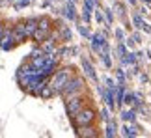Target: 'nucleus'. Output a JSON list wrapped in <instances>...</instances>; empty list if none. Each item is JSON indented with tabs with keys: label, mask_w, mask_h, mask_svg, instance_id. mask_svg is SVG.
Wrapping results in <instances>:
<instances>
[{
	"label": "nucleus",
	"mask_w": 151,
	"mask_h": 138,
	"mask_svg": "<svg viewBox=\"0 0 151 138\" xmlns=\"http://www.w3.org/2000/svg\"><path fill=\"white\" fill-rule=\"evenodd\" d=\"M24 6H28V0H22V2L17 4V8H24Z\"/></svg>",
	"instance_id": "obj_32"
},
{
	"label": "nucleus",
	"mask_w": 151,
	"mask_h": 138,
	"mask_svg": "<svg viewBox=\"0 0 151 138\" xmlns=\"http://www.w3.org/2000/svg\"><path fill=\"white\" fill-rule=\"evenodd\" d=\"M4 30H6V26H4V22H0V39H2V36H4Z\"/></svg>",
	"instance_id": "obj_31"
},
{
	"label": "nucleus",
	"mask_w": 151,
	"mask_h": 138,
	"mask_svg": "<svg viewBox=\"0 0 151 138\" xmlns=\"http://www.w3.org/2000/svg\"><path fill=\"white\" fill-rule=\"evenodd\" d=\"M78 32H80V34H82V36H84V37H88V39H90V36H91V34L88 32V28H86V26H78Z\"/></svg>",
	"instance_id": "obj_26"
},
{
	"label": "nucleus",
	"mask_w": 151,
	"mask_h": 138,
	"mask_svg": "<svg viewBox=\"0 0 151 138\" xmlns=\"http://www.w3.org/2000/svg\"><path fill=\"white\" fill-rule=\"evenodd\" d=\"M80 64H82V69L86 71V75H88L90 78H93L95 82H99V78H97V75H95V69H93V65L90 64V60H88V58H84V56H82V60H80Z\"/></svg>",
	"instance_id": "obj_7"
},
{
	"label": "nucleus",
	"mask_w": 151,
	"mask_h": 138,
	"mask_svg": "<svg viewBox=\"0 0 151 138\" xmlns=\"http://www.w3.org/2000/svg\"><path fill=\"white\" fill-rule=\"evenodd\" d=\"M116 77H118V80H119L121 84H125V80H127V77H125L123 69H118V71H116Z\"/></svg>",
	"instance_id": "obj_20"
},
{
	"label": "nucleus",
	"mask_w": 151,
	"mask_h": 138,
	"mask_svg": "<svg viewBox=\"0 0 151 138\" xmlns=\"http://www.w3.org/2000/svg\"><path fill=\"white\" fill-rule=\"evenodd\" d=\"M50 32L52 30H41V28H36V32L32 34V37L36 39L37 43H43V41H47V39L50 37Z\"/></svg>",
	"instance_id": "obj_10"
},
{
	"label": "nucleus",
	"mask_w": 151,
	"mask_h": 138,
	"mask_svg": "<svg viewBox=\"0 0 151 138\" xmlns=\"http://www.w3.org/2000/svg\"><path fill=\"white\" fill-rule=\"evenodd\" d=\"M104 82H106L108 88H116V84H114V80H112V78H104Z\"/></svg>",
	"instance_id": "obj_30"
},
{
	"label": "nucleus",
	"mask_w": 151,
	"mask_h": 138,
	"mask_svg": "<svg viewBox=\"0 0 151 138\" xmlns=\"http://www.w3.org/2000/svg\"><path fill=\"white\" fill-rule=\"evenodd\" d=\"M121 119H123V121H134V119H136L134 110H132V108H129V110H123V112H121Z\"/></svg>",
	"instance_id": "obj_14"
},
{
	"label": "nucleus",
	"mask_w": 151,
	"mask_h": 138,
	"mask_svg": "<svg viewBox=\"0 0 151 138\" xmlns=\"http://www.w3.org/2000/svg\"><path fill=\"white\" fill-rule=\"evenodd\" d=\"M125 45H127L129 49H134V39H132V37H127V39H125Z\"/></svg>",
	"instance_id": "obj_27"
},
{
	"label": "nucleus",
	"mask_w": 151,
	"mask_h": 138,
	"mask_svg": "<svg viewBox=\"0 0 151 138\" xmlns=\"http://www.w3.org/2000/svg\"><path fill=\"white\" fill-rule=\"evenodd\" d=\"M93 11H95V21L99 22V24H103V11H101L99 8H95Z\"/></svg>",
	"instance_id": "obj_22"
},
{
	"label": "nucleus",
	"mask_w": 151,
	"mask_h": 138,
	"mask_svg": "<svg viewBox=\"0 0 151 138\" xmlns=\"http://www.w3.org/2000/svg\"><path fill=\"white\" fill-rule=\"evenodd\" d=\"M95 118L97 116H95L93 108H91V106H84V108H80V110L71 118V121H73V127H82V125H93Z\"/></svg>",
	"instance_id": "obj_3"
},
{
	"label": "nucleus",
	"mask_w": 151,
	"mask_h": 138,
	"mask_svg": "<svg viewBox=\"0 0 151 138\" xmlns=\"http://www.w3.org/2000/svg\"><path fill=\"white\" fill-rule=\"evenodd\" d=\"M134 99H136V95H134V93H129V91H125V95H123V105L131 106L132 103H134Z\"/></svg>",
	"instance_id": "obj_17"
},
{
	"label": "nucleus",
	"mask_w": 151,
	"mask_h": 138,
	"mask_svg": "<svg viewBox=\"0 0 151 138\" xmlns=\"http://www.w3.org/2000/svg\"><path fill=\"white\" fill-rule=\"evenodd\" d=\"M132 24H134V26L138 28V30L142 28V24H144V19H142V15H140V13H134V15H132Z\"/></svg>",
	"instance_id": "obj_18"
},
{
	"label": "nucleus",
	"mask_w": 151,
	"mask_h": 138,
	"mask_svg": "<svg viewBox=\"0 0 151 138\" xmlns=\"http://www.w3.org/2000/svg\"><path fill=\"white\" fill-rule=\"evenodd\" d=\"M65 17L69 21H75L77 19V13H75V2H67V8H65Z\"/></svg>",
	"instance_id": "obj_13"
},
{
	"label": "nucleus",
	"mask_w": 151,
	"mask_h": 138,
	"mask_svg": "<svg viewBox=\"0 0 151 138\" xmlns=\"http://www.w3.org/2000/svg\"><path fill=\"white\" fill-rule=\"evenodd\" d=\"M114 90H116V88H108V90L103 93V99L106 101V106L110 108V110H116V97H114Z\"/></svg>",
	"instance_id": "obj_8"
},
{
	"label": "nucleus",
	"mask_w": 151,
	"mask_h": 138,
	"mask_svg": "<svg viewBox=\"0 0 151 138\" xmlns=\"http://www.w3.org/2000/svg\"><path fill=\"white\" fill-rule=\"evenodd\" d=\"M37 28H41V30H52V21L49 17H39L37 19Z\"/></svg>",
	"instance_id": "obj_11"
},
{
	"label": "nucleus",
	"mask_w": 151,
	"mask_h": 138,
	"mask_svg": "<svg viewBox=\"0 0 151 138\" xmlns=\"http://www.w3.org/2000/svg\"><path fill=\"white\" fill-rule=\"evenodd\" d=\"M99 56H101V60H103V64L106 65L108 69L112 67V60H110V54L108 52H99Z\"/></svg>",
	"instance_id": "obj_19"
},
{
	"label": "nucleus",
	"mask_w": 151,
	"mask_h": 138,
	"mask_svg": "<svg viewBox=\"0 0 151 138\" xmlns=\"http://www.w3.org/2000/svg\"><path fill=\"white\" fill-rule=\"evenodd\" d=\"M90 41H91V49L95 50V52H101L103 45L106 43V39H104L101 34H93V36H90Z\"/></svg>",
	"instance_id": "obj_6"
},
{
	"label": "nucleus",
	"mask_w": 151,
	"mask_h": 138,
	"mask_svg": "<svg viewBox=\"0 0 151 138\" xmlns=\"http://www.w3.org/2000/svg\"><path fill=\"white\" fill-rule=\"evenodd\" d=\"M67 114H69V118H73L75 114H77L80 108H84L86 106V99L82 95H71V97H67Z\"/></svg>",
	"instance_id": "obj_4"
},
{
	"label": "nucleus",
	"mask_w": 151,
	"mask_h": 138,
	"mask_svg": "<svg viewBox=\"0 0 151 138\" xmlns=\"http://www.w3.org/2000/svg\"><path fill=\"white\" fill-rule=\"evenodd\" d=\"M151 2V0H144V4H149Z\"/></svg>",
	"instance_id": "obj_35"
},
{
	"label": "nucleus",
	"mask_w": 151,
	"mask_h": 138,
	"mask_svg": "<svg viewBox=\"0 0 151 138\" xmlns=\"http://www.w3.org/2000/svg\"><path fill=\"white\" fill-rule=\"evenodd\" d=\"M127 2H129L131 6H136V0H127Z\"/></svg>",
	"instance_id": "obj_34"
},
{
	"label": "nucleus",
	"mask_w": 151,
	"mask_h": 138,
	"mask_svg": "<svg viewBox=\"0 0 151 138\" xmlns=\"http://www.w3.org/2000/svg\"><path fill=\"white\" fill-rule=\"evenodd\" d=\"M84 88H86V80H84L82 77H77V75H73V77L69 78L65 84H63V88L60 90V95L63 97V99H67V97H71V95L82 93Z\"/></svg>",
	"instance_id": "obj_1"
},
{
	"label": "nucleus",
	"mask_w": 151,
	"mask_h": 138,
	"mask_svg": "<svg viewBox=\"0 0 151 138\" xmlns=\"http://www.w3.org/2000/svg\"><path fill=\"white\" fill-rule=\"evenodd\" d=\"M104 15H106V22H108V24H112V22H114V15H112V9H110V8H106V9H104Z\"/></svg>",
	"instance_id": "obj_21"
},
{
	"label": "nucleus",
	"mask_w": 151,
	"mask_h": 138,
	"mask_svg": "<svg viewBox=\"0 0 151 138\" xmlns=\"http://www.w3.org/2000/svg\"><path fill=\"white\" fill-rule=\"evenodd\" d=\"M118 54H119V58H123V56L127 54V49H125V45H123V43H119V45H118Z\"/></svg>",
	"instance_id": "obj_23"
},
{
	"label": "nucleus",
	"mask_w": 151,
	"mask_h": 138,
	"mask_svg": "<svg viewBox=\"0 0 151 138\" xmlns=\"http://www.w3.org/2000/svg\"><path fill=\"white\" fill-rule=\"evenodd\" d=\"M78 136H84V138H95L99 136V133L93 129V125H82V127H75Z\"/></svg>",
	"instance_id": "obj_5"
},
{
	"label": "nucleus",
	"mask_w": 151,
	"mask_h": 138,
	"mask_svg": "<svg viewBox=\"0 0 151 138\" xmlns=\"http://www.w3.org/2000/svg\"><path fill=\"white\" fill-rule=\"evenodd\" d=\"M121 62H123V65H136V54L134 52H127L123 58H121Z\"/></svg>",
	"instance_id": "obj_12"
},
{
	"label": "nucleus",
	"mask_w": 151,
	"mask_h": 138,
	"mask_svg": "<svg viewBox=\"0 0 151 138\" xmlns=\"http://www.w3.org/2000/svg\"><path fill=\"white\" fill-rule=\"evenodd\" d=\"M90 13H91V11H88V9H84V11H82V19H84L86 24H88V22L91 21V15H90Z\"/></svg>",
	"instance_id": "obj_24"
},
{
	"label": "nucleus",
	"mask_w": 151,
	"mask_h": 138,
	"mask_svg": "<svg viewBox=\"0 0 151 138\" xmlns=\"http://www.w3.org/2000/svg\"><path fill=\"white\" fill-rule=\"evenodd\" d=\"M73 75L75 73H73L71 67H62V69H56V71L52 73L49 84H50V88L54 90V93H60V90L63 88V84H65L67 80L73 77Z\"/></svg>",
	"instance_id": "obj_2"
},
{
	"label": "nucleus",
	"mask_w": 151,
	"mask_h": 138,
	"mask_svg": "<svg viewBox=\"0 0 151 138\" xmlns=\"http://www.w3.org/2000/svg\"><path fill=\"white\" fill-rule=\"evenodd\" d=\"M121 131H123V136H138V131H136V127H129V125H123V127H121Z\"/></svg>",
	"instance_id": "obj_15"
},
{
	"label": "nucleus",
	"mask_w": 151,
	"mask_h": 138,
	"mask_svg": "<svg viewBox=\"0 0 151 138\" xmlns=\"http://www.w3.org/2000/svg\"><path fill=\"white\" fill-rule=\"evenodd\" d=\"M101 114H103V116H101V119H103L104 123H108V121H110V116H108V108H103V112H101Z\"/></svg>",
	"instance_id": "obj_25"
},
{
	"label": "nucleus",
	"mask_w": 151,
	"mask_h": 138,
	"mask_svg": "<svg viewBox=\"0 0 151 138\" xmlns=\"http://www.w3.org/2000/svg\"><path fill=\"white\" fill-rule=\"evenodd\" d=\"M116 9H118V13H119V15H125V8H123L121 4H116Z\"/></svg>",
	"instance_id": "obj_29"
},
{
	"label": "nucleus",
	"mask_w": 151,
	"mask_h": 138,
	"mask_svg": "<svg viewBox=\"0 0 151 138\" xmlns=\"http://www.w3.org/2000/svg\"><path fill=\"white\" fill-rule=\"evenodd\" d=\"M114 34H116V37H118V39H119V41H123V39H125V34H123V32H121V30H116Z\"/></svg>",
	"instance_id": "obj_28"
},
{
	"label": "nucleus",
	"mask_w": 151,
	"mask_h": 138,
	"mask_svg": "<svg viewBox=\"0 0 151 138\" xmlns=\"http://www.w3.org/2000/svg\"><path fill=\"white\" fill-rule=\"evenodd\" d=\"M132 39H134V43H140V34H134V36H132Z\"/></svg>",
	"instance_id": "obj_33"
},
{
	"label": "nucleus",
	"mask_w": 151,
	"mask_h": 138,
	"mask_svg": "<svg viewBox=\"0 0 151 138\" xmlns=\"http://www.w3.org/2000/svg\"><path fill=\"white\" fill-rule=\"evenodd\" d=\"M22 24H24V34H26V37H32V34L36 32V28H37V19H26L24 22H22Z\"/></svg>",
	"instance_id": "obj_9"
},
{
	"label": "nucleus",
	"mask_w": 151,
	"mask_h": 138,
	"mask_svg": "<svg viewBox=\"0 0 151 138\" xmlns=\"http://www.w3.org/2000/svg\"><path fill=\"white\" fill-rule=\"evenodd\" d=\"M118 133H116V123L114 121H108V125H106V133H104V136H116Z\"/></svg>",
	"instance_id": "obj_16"
}]
</instances>
